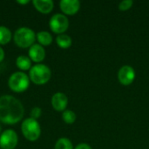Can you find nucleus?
Segmentation results:
<instances>
[{"label":"nucleus","instance_id":"obj_1","mask_svg":"<svg viewBox=\"0 0 149 149\" xmlns=\"http://www.w3.org/2000/svg\"><path fill=\"white\" fill-rule=\"evenodd\" d=\"M24 110L22 103L11 95L0 97V121L7 125L18 123L24 117Z\"/></svg>","mask_w":149,"mask_h":149},{"label":"nucleus","instance_id":"obj_2","mask_svg":"<svg viewBox=\"0 0 149 149\" xmlns=\"http://www.w3.org/2000/svg\"><path fill=\"white\" fill-rule=\"evenodd\" d=\"M52 76L50 68L44 64H36L29 71V78L36 85L46 84Z\"/></svg>","mask_w":149,"mask_h":149},{"label":"nucleus","instance_id":"obj_3","mask_svg":"<svg viewBox=\"0 0 149 149\" xmlns=\"http://www.w3.org/2000/svg\"><path fill=\"white\" fill-rule=\"evenodd\" d=\"M13 39L18 47L28 48L34 45L36 40V34L34 31L29 27H20L15 31Z\"/></svg>","mask_w":149,"mask_h":149},{"label":"nucleus","instance_id":"obj_4","mask_svg":"<svg viewBox=\"0 0 149 149\" xmlns=\"http://www.w3.org/2000/svg\"><path fill=\"white\" fill-rule=\"evenodd\" d=\"M21 131L24 138L30 141H38L41 135V127L38 121L31 117L22 122Z\"/></svg>","mask_w":149,"mask_h":149},{"label":"nucleus","instance_id":"obj_5","mask_svg":"<svg viewBox=\"0 0 149 149\" xmlns=\"http://www.w3.org/2000/svg\"><path fill=\"white\" fill-rule=\"evenodd\" d=\"M8 86L15 93H23L30 86V78L24 72H16L10 76Z\"/></svg>","mask_w":149,"mask_h":149},{"label":"nucleus","instance_id":"obj_6","mask_svg":"<svg viewBox=\"0 0 149 149\" xmlns=\"http://www.w3.org/2000/svg\"><path fill=\"white\" fill-rule=\"evenodd\" d=\"M49 26L54 33L64 34L69 27V20L65 15L56 13L50 18Z\"/></svg>","mask_w":149,"mask_h":149},{"label":"nucleus","instance_id":"obj_7","mask_svg":"<svg viewBox=\"0 0 149 149\" xmlns=\"http://www.w3.org/2000/svg\"><path fill=\"white\" fill-rule=\"evenodd\" d=\"M18 142L17 133L12 129H6L0 134V147L3 149H14Z\"/></svg>","mask_w":149,"mask_h":149},{"label":"nucleus","instance_id":"obj_8","mask_svg":"<svg viewBox=\"0 0 149 149\" xmlns=\"http://www.w3.org/2000/svg\"><path fill=\"white\" fill-rule=\"evenodd\" d=\"M118 79L120 84L123 86L131 85L135 79V71L130 65L122 66L118 72Z\"/></svg>","mask_w":149,"mask_h":149},{"label":"nucleus","instance_id":"obj_9","mask_svg":"<svg viewBox=\"0 0 149 149\" xmlns=\"http://www.w3.org/2000/svg\"><path fill=\"white\" fill-rule=\"evenodd\" d=\"M59 7L64 14L72 16L79 11L80 3L78 0H61L59 3Z\"/></svg>","mask_w":149,"mask_h":149},{"label":"nucleus","instance_id":"obj_10","mask_svg":"<svg viewBox=\"0 0 149 149\" xmlns=\"http://www.w3.org/2000/svg\"><path fill=\"white\" fill-rule=\"evenodd\" d=\"M28 55H29V58H31V61L39 64L45 58V51L41 45L34 44L33 45H31L30 47L29 52H28Z\"/></svg>","mask_w":149,"mask_h":149},{"label":"nucleus","instance_id":"obj_11","mask_svg":"<svg viewBox=\"0 0 149 149\" xmlns=\"http://www.w3.org/2000/svg\"><path fill=\"white\" fill-rule=\"evenodd\" d=\"M68 99L63 93H56L52 98V106L58 112H64L67 107Z\"/></svg>","mask_w":149,"mask_h":149},{"label":"nucleus","instance_id":"obj_12","mask_svg":"<svg viewBox=\"0 0 149 149\" xmlns=\"http://www.w3.org/2000/svg\"><path fill=\"white\" fill-rule=\"evenodd\" d=\"M32 4L37 10L43 14L50 13L54 6V3L52 0H33Z\"/></svg>","mask_w":149,"mask_h":149},{"label":"nucleus","instance_id":"obj_13","mask_svg":"<svg viewBox=\"0 0 149 149\" xmlns=\"http://www.w3.org/2000/svg\"><path fill=\"white\" fill-rule=\"evenodd\" d=\"M16 65L21 71H30L31 68V60L29 57L24 55H20L16 59Z\"/></svg>","mask_w":149,"mask_h":149},{"label":"nucleus","instance_id":"obj_14","mask_svg":"<svg viewBox=\"0 0 149 149\" xmlns=\"http://www.w3.org/2000/svg\"><path fill=\"white\" fill-rule=\"evenodd\" d=\"M36 38L38 42L39 45H41L42 46H47L50 45L52 43V36L51 35V33H49L48 31H39L36 34Z\"/></svg>","mask_w":149,"mask_h":149},{"label":"nucleus","instance_id":"obj_15","mask_svg":"<svg viewBox=\"0 0 149 149\" xmlns=\"http://www.w3.org/2000/svg\"><path fill=\"white\" fill-rule=\"evenodd\" d=\"M56 43L61 49H67L72 45V40L71 37L66 34H59L56 38Z\"/></svg>","mask_w":149,"mask_h":149},{"label":"nucleus","instance_id":"obj_16","mask_svg":"<svg viewBox=\"0 0 149 149\" xmlns=\"http://www.w3.org/2000/svg\"><path fill=\"white\" fill-rule=\"evenodd\" d=\"M12 38L11 31L6 26L0 25V45H6Z\"/></svg>","mask_w":149,"mask_h":149},{"label":"nucleus","instance_id":"obj_17","mask_svg":"<svg viewBox=\"0 0 149 149\" xmlns=\"http://www.w3.org/2000/svg\"><path fill=\"white\" fill-rule=\"evenodd\" d=\"M54 149H73V146L69 139L60 138L55 143Z\"/></svg>","mask_w":149,"mask_h":149},{"label":"nucleus","instance_id":"obj_18","mask_svg":"<svg viewBox=\"0 0 149 149\" xmlns=\"http://www.w3.org/2000/svg\"><path fill=\"white\" fill-rule=\"evenodd\" d=\"M62 119L66 124H72L75 122L77 116L72 110H65L62 113Z\"/></svg>","mask_w":149,"mask_h":149},{"label":"nucleus","instance_id":"obj_19","mask_svg":"<svg viewBox=\"0 0 149 149\" xmlns=\"http://www.w3.org/2000/svg\"><path fill=\"white\" fill-rule=\"evenodd\" d=\"M134 2L132 0H124L122 2L120 3L119 4V10H129L132 6H133Z\"/></svg>","mask_w":149,"mask_h":149},{"label":"nucleus","instance_id":"obj_20","mask_svg":"<svg viewBox=\"0 0 149 149\" xmlns=\"http://www.w3.org/2000/svg\"><path fill=\"white\" fill-rule=\"evenodd\" d=\"M41 114H42V110H41V108H39L38 107L32 108L31 111V118H32L34 120H38L41 116Z\"/></svg>","mask_w":149,"mask_h":149},{"label":"nucleus","instance_id":"obj_21","mask_svg":"<svg viewBox=\"0 0 149 149\" xmlns=\"http://www.w3.org/2000/svg\"><path fill=\"white\" fill-rule=\"evenodd\" d=\"M75 149H92V148L86 143H80L75 148Z\"/></svg>","mask_w":149,"mask_h":149},{"label":"nucleus","instance_id":"obj_22","mask_svg":"<svg viewBox=\"0 0 149 149\" xmlns=\"http://www.w3.org/2000/svg\"><path fill=\"white\" fill-rule=\"evenodd\" d=\"M3 59H4V51L0 46V62H2Z\"/></svg>","mask_w":149,"mask_h":149},{"label":"nucleus","instance_id":"obj_23","mask_svg":"<svg viewBox=\"0 0 149 149\" xmlns=\"http://www.w3.org/2000/svg\"><path fill=\"white\" fill-rule=\"evenodd\" d=\"M29 2H30L29 0H25V1H21V0L19 1V0H17V3H19V4H25V3H28Z\"/></svg>","mask_w":149,"mask_h":149},{"label":"nucleus","instance_id":"obj_24","mask_svg":"<svg viewBox=\"0 0 149 149\" xmlns=\"http://www.w3.org/2000/svg\"><path fill=\"white\" fill-rule=\"evenodd\" d=\"M0 134H1V126H0Z\"/></svg>","mask_w":149,"mask_h":149}]
</instances>
